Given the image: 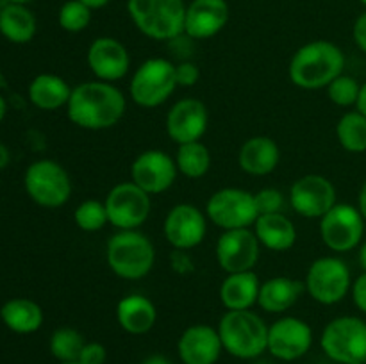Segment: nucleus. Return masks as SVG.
I'll use <instances>...</instances> for the list:
<instances>
[{
	"instance_id": "f257e3e1",
	"label": "nucleus",
	"mask_w": 366,
	"mask_h": 364,
	"mask_svg": "<svg viewBox=\"0 0 366 364\" xmlns=\"http://www.w3.org/2000/svg\"><path fill=\"white\" fill-rule=\"evenodd\" d=\"M125 95L104 81H88L71 89L66 103L68 120L84 131H106L124 118Z\"/></svg>"
},
{
	"instance_id": "f03ea898",
	"label": "nucleus",
	"mask_w": 366,
	"mask_h": 364,
	"mask_svg": "<svg viewBox=\"0 0 366 364\" xmlns=\"http://www.w3.org/2000/svg\"><path fill=\"white\" fill-rule=\"evenodd\" d=\"M345 70V54L327 39L306 43L293 54L288 66L290 81L300 89H324Z\"/></svg>"
},
{
	"instance_id": "7ed1b4c3",
	"label": "nucleus",
	"mask_w": 366,
	"mask_h": 364,
	"mask_svg": "<svg viewBox=\"0 0 366 364\" xmlns=\"http://www.w3.org/2000/svg\"><path fill=\"white\" fill-rule=\"evenodd\" d=\"M222 345L236 359H256L268 348V325L254 310H225L218 323Z\"/></svg>"
},
{
	"instance_id": "20e7f679",
	"label": "nucleus",
	"mask_w": 366,
	"mask_h": 364,
	"mask_svg": "<svg viewBox=\"0 0 366 364\" xmlns=\"http://www.w3.org/2000/svg\"><path fill=\"white\" fill-rule=\"evenodd\" d=\"M106 263L117 277L139 280L152 271L156 248L139 231H118L106 245Z\"/></svg>"
},
{
	"instance_id": "39448f33",
	"label": "nucleus",
	"mask_w": 366,
	"mask_h": 364,
	"mask_svg": "<svg viewBox=\"0 0 366 364\" xmlns=\"http://www.w3.org/2000/svg\"><path fill=\"white\" fill-rule=\"evenodd\" d=\"M134 27L156 41H172L184 34V0H127Z\"/></svg>"
},
{
	"instance_id": "423d86ee",
	"label": "nucleus",
	"mask_w": 366,
	"mask_h": 364,
	"mask_svg": "<svg viewBox=\"0 0 366 364\" xmlns=\"http://www.w3.org/2000/svg\"><path fill=\"white\" fill-rule=\"evenodd\" d=\"M177 88L175 64L164 57H150L132 74L129 95L136 106L154 109L163 106Z\"/></svg>"
},
{
	"instance_id": "0eeeda50",
	"label": "nucleus",
	"mask_w": 366,
	"mask_h": 364,
	"mask_svg": "<svg viewBox=\"0 0 366 364\" xmlns=\"http://www.w3.org/2000/svg\"><path fill=\"white\" fill-rule=\"evenodd\" d=\"M325 355L338 364L366 360V321L357 316H340L329 321L320 335Z\"/></svg>"
},
{
	"instance_id": "6e6552de",
	"label": "nucleus",
	"mask_w": 366,
	"mask_h": 364,
	"mask_svg": "<svg viewBox=\"0 0 366 364\" xmlns=\"http://www.w3.org/2000/svg\"><path fill=\"white\" fill-rule=\"evenodd\" d=\"M24 186L32 202L46 209L63 207L71 196V178L59 163L39 159L27 168Z\"/></svg>"
},
{
	"instance_id": "1a4fd4ad",
	"label": "nucleus",
	"mask_w": 366,
	"mask_h": 364,
	"mask_svg": "<svg viewBox=\"0 0 366 364\" xmlns=\"http://www.w3.org/2000/svg\"><path fill=\"white\" fill-rule=\"evenodd\" d=\"M352 273L345 261L327 256L313 261L306 273V291L315 302L322 305L340 303L352 288Z\"/></svg>"
},
{
	"instance_id": "9d476101",
	"label": "nucleus",
	"mask_w": 366,
	"mask_h": 364,
	"mask_svg": "<svg viewBox=\"0 0 366 364\" xmlns=\"http://www.w3.org/2000/svg\"><path fill=\"white\" fill-rule=\"evenodd\" d=\"M206 216L222 231H234L254 227L259 213L254 193L239 188H224L209 196Z\"/></svg>"
},
{
	"instance_id": "9b49d317",
	"label": "nucleus",
	"mask_w": 366,
	"mask_h": 364,
	"mask_svg": "<svg viewBox=\"0 0 366 364\" xmlns=\"http://www.w3.org/2000/svg\"><path fill=\"white\" fill-rule=\"evenodd\" d=\"M365 218L352 203H336L320 218V238L329 250L345 253L361 245L365 236Z\"/></svg>"
},
{
	"instance_id": "f8f14e48",
	"label": "nucleus",
	"mask_w": 366,
	"mask_h": 364,
	"mask_svg": "<svg viewBox=\"0 0 366 364\" xmlns=\"http://www.w3.org/2000/svg\"><path fill=\"white\" fill-rule=\"evenodd\" d=\"M106 209L109 223L118 231H138L150 216L152 200L134 182H120L106 195Z\"/></svg>"
},
{
	"instance_id": "ddd939ff",
	"label": "nucleus",
	"mask_w": 366,
	"mask_h": 364,
	"mask_svg": "<svg viewBox=\"0 0 366 364\" xmlns=\"http://www.w3.org/2000/svg\"><path fill=\"white\" fill-rule=\"evenodd\" d=\"M261 256V243L252 228L224 231L217 241L218 266L225 273L252 271Z\"/></svg>"
},
{
	"instance_id": "4468645a",
	"label": "nucleus",
	"mask_w": 366,
	"mask_h": 364,
	"mask_svg": "<svg viewBox=\"0 0 366 364\" xmlns=\"http://www.w3.org/2000/svg\"><path fill=\"white\" fill-rule=\"evenodd\" d=\"M290 203L302 218L320 220L336 206V188L324 175H304L290 188Z\"/></svg>"
},
{
	"instance_id": "2eb2a0df",
	"label": "nucleus",
	"mask_w": 366,
	"mask_h": 364,
	"mask_svg": "<svg viewBox=\"0 0 366 364\" xmlns=\"http://www.w3.org/2000/svg\"><path fill=\"white\" fill-rule=\"evenodd\" d=\"M163 234L175 250L197 248L207 234L206 214L193 203H177L164 216Z\"/></svg>"
},
{
	"instance_id": "dca6fc26",
	"label": "nucleus",
	"mask_w": 366,
	"mask_h": 364,
	"mask_svg": "<svg viewBox=\"0 0 366 364\" xmlns=\"http://www.w3.org/2000/svg\"><path fill=\"white\" fill-rule=\"evenodd\" d=\"M313 345V330L310 323L295 316L279 318L268 327V348L272 357L279 360L300 359L306 355Z\"/></svg>"
},
{
	"instance_id": "f3484780",
	"label": "nucleus",
	"mask_w": 366,
	"mask_h": 364,
	"mask_svg": "<svg viewBox=\"0 0 366 364\" xmlns=\"http://www.w3.org/2000/svg\"><path fill=\"white\" fill-rule=\"evenodd\" d=\"M177 173L175 159L157 148L138 153L131 164V181L150 196L168 191L174 186Z\"/></svg>"
},
{
	"instance_id": "a211bd4d",
	"label": "nucleus",
	"mask_w": 366,
	"mask_h": 364,
	"mask_svg": "<svg viewBox=\"0 0 366 364\" xmlns=\"http://www.w3.org/2000/svg\"><path fill=\"white\" fill-rule=\"evenodd\" d=\"M86 61L97 81H122L131 70V56H129L127 46L120 39L111 38V36H102L92 41L86 54Z\"/></svg>"
},
{
	"instance_id": "6ab92c4d",
	"label": "nucleus",
	"mask_w": 366,
	"mask_h": 364,
	"mask_svg": "<svg viewBox=\"0 0 366 364\" xmlns=\"http://www.w3.org/2000/svg\"><path fill=\"white\" fill-rule=\"evenodd\" d=\"M209 123V113L202 100L182 98L167 114V134L177 145L200 141Z\"/></svg>"
},
{
	"instance_id": "aec40b11",
	"label": "nucleus",
	"mask_w": 366,
	"mask_h": 364,
	"mask_svg": "<svg viewBox=\"0 0 366 364\" xmlns=\"http://www.w3.org/2000/svg\"><path fill=\"white\" fill-rule=\"evenodd\" d=\"M224 352L218 328L207 323L189 325L177 341V353L182 364H217Z\"/></svg>"
},
{
	"instance_id": "412c9836",
	"label": "nucleus",
	"mask_w": 366,
	"mask_h": 364,
	"mask_svg": "<svg viewBox=\"0 0 366 364\" xmlns=\"http://www.w3.org/2000/svg\"><path fill=\"white\" fill-rule=\"evenodd\" d=\"M229 21L227 0H193L186 6L184 34L192 39H209Z\"/></svg>"
},
{
	"instance_id": "4be33fe9",
	"label": "nucleus",
	"mask_w": 366,
	"mask_h": 364,
	"mask_svg": "<svg viewBox=\"0 0 366 364\" xmlns=\"http://www.w3.org/2000/svg\"><path fill=\"white\" fill-rule=\"evenodd\" d=\"M281 161L279 145L268 136H252L242 145L238 152V164L242 171L252 177H264L277 168Z\"/></svg>"
},
{
	"instance_id": "5701e85b",
	"label": "nucleus",
	"mask_w": 366,
	"mask_h": 364,
	"mask_svg": "<svg viewBox=\"0 0 366 364\" xmlns=\"http://www.w3.org/2000/svg\"><path fill=\"white\" fill-rule=\"evenodd\" d=\"M117 320L122 330L131 335H143L154 328L157 309L152 300L139 293L124 296L117 305Z\"/></svg>"
},
{
	"instance_id": "b1692460",
	"label": "nucleus",
	"mask_w": 366,
	"mask_h": 364,
	"mask_svg": "<svg viewBox=\"0 0 366 364\" xmlns=\"http://www.w3.org/2000/svg\"><path fill=\"white\" fill-rule=\"evenodd\" d=\"M261 282L256 271H242V273H227L222 280L220 296L222 305L227 310H249L259 298Z\"/></svg>"
},
{
	"instance_id": "393cba45",
	"label": "nucleus",
	"mask_w": 366,
	"mask_h": 364,
	"mask_svg": "<svg viewBox=\"0 0 366 364\" xmlns=\"http://www.w3.org/2000/svg\"><path fill=\"white\" fill-rule=\"evenodd\" d=\"M304 291H306V285L297 278L282 277V275L281 277H272L261 282L257 305L264 313L282 314L295 305Z\"/></svg>"
},
{
	"instance_id": "a878e982",
	"label": "nucleus",
	"mask_w": 366,
	"mask_h": 364,
	"mask_svg": "<svg viewBox=\"0 0 366 364\" xmlns=\"http://www.w3.org/2000/svg\"><path fill=\"white\" fill-rule=\"evenodd\" d=\"M261 246L272 252H286L297 243V227L286 214H261L254 223Z\"/></svg>"
},
{
	"instance_id": "bb28decb",
	"label": "nucleus",
	"mask_w": 366,
	"mask_h": 364,
	"mask_svg": "<svg viewBox=\"0 0 366 364\" xmlns=\"http://www.w3.org/2000/svg\"><path fill=\"white\" fill-rule=\"evenodd\" d=\"M70 84L54 74H39L29 84V100L41 111H56L66 107L71 95Z\"/></svg>"
},
{
	"instance_id": "cd10ccee",
	"label": "nucleus",
	"mask_w": 366,
	"mask_h": 364,
	"mask_svg": "<svg viewBox=\"0 0 366 364\" xmlns=\"http://www.w3.org/2000/svg\"><path fill=\"white\" fill-rule=\"evenodd\" d=\"M0 318L9 330L16 334H32L43 325V309L31 298H11L0 307Z\"/></svg>"
},
{
	"instance_id": "c85d7f7f",
	"label": "nucleus",
	"mask_w": 366,
	"mask_h": 364,
	"mask_svg": "<svg viewBox=\"0 0 366 364\" xmlns=\"http://www.w3.org/2000/svg\"><path fill=\"white\" fill-rule=\"evenodd\" d=\"M38 31L34 13L24 4H6L0 9V34L11 43L25 45Z\"/></svg>"
},
{
	"instance_id": "c756f323",
	"label": "nucleus",
	"mask_w": 366,
	"mask_h": 364,
	"mask_svg": "<svg viewBox=\"0 0 366 364\" xmlns=\"http://www.w3.org/2000/svg\"><path fill=\"white\" fill-rule=\"evenodd\" d=\"M211 152L202 141H192L179 145L175 164H177L179 173L188 178H202L209 171Z\"/></svg>"
},
{
	"instance_id": "7c9ffc66",
	"label": "nucleus",
	"mask_w": 366,
	"mask_h": 364,
	"mask_svg": "<svg viewBox=\"0 0 366 364\" xmlns=\"http://www.w3.org/2000/svg\"><path fill=\"white\" fill-rule=\"evenodd\" d=\"M336 139L347 152H366V116L360 111L343 114L336 123Z\"/></svg>"
},
{
	"instance_id": "2f4dec72",
	"label": "nucleus",
	"mask_w": 366,
	"mask_h": 364,
	"mask_svg": "<svg viewBox=\"0 0 366 364\" xmlns=\"http://www.w3.org/2000/svg\"><path fill=\"white\" fill-rule=\"evenodd\" d=\"M86 345V339L77 328L61 327L52 332L49 341L50 353L56 357L59 363H71L77 360L81 355L82 348Z\"/></svg>"
},
{
	"instance_id": "473e14b6",
	"label": "nucleus",
	"mask_w": 366,
	"mask_h": 364,
	"mask_svg": "<svg viewBox=\"0 0 366 364\" xmlns=\"http://www.w3.org/2000/svg\"><path fill=\"white\" fill-rule=\"evenodd\" d=\"M74 221L81 231L84 232H99L109 223L106 203L100 200L89 198L79 203L74 211Z\"/></svg>"
},
{
	"instance_id": "72a5a7b5",
	"label": "nucleus",
	"mask_w": 366,
	"mask_h": 364,
	"mask_svg": "<svg viewBox=\"0 0 366 364\" xmlns=\"http://www.w3.org/2000/svg\"><path fill=\"white\" fill-rule=\"evenodd\" d=\"M57 21L63 31L77 34L88 29L89 21H92V9L81 2V0H66L61 6L59 14H57Z\"/></svg>"
},
{
	"instance_id": "f704fd0d",
	"label": "nucleus",
	"mask_w": 366,
	"mask_h": 364,
	"mask_svg": "<svg viewBox=\"0 0 366 364\" xmlns=\"http://www.w3.org/2000/svg\"><path fill=\"white\" fill-rule=\"evenodd\" d=\"M327 96L338 107H356L361 84L350 75L342 74L327 86Z\"/></svg>"
},
{
	"instance_id": "c9c22d12",
	"label": "nucleus",
	"mask_w": 366,
	"mask_h": 364,
	"mask_svg": "<svg viewBox=\"0 0 366 364\" xmlns=\"http://www.w3.org/2000/svg\"><path fill=\"white\" fill-rule=\"evenodd\" d=\"M256 198L257 213L261 214H274L281 213L282 206H285V195L275 188H263L257 193H254Z\"/></svg>"
},
{
	"instance_id": "e433bc0d",
	"label": "nucleus",
	"mask_w": 366,
	"mask_h": 364,
	"mask_svg": "<svg viewBox=\"0 0 366 364\" xmlns=\"http://www.w3.org/2000/svg\"><path fill=\"white\" fill-rule=\"evenodd\" d=\"M175 79H177V86L192 88L200 79L199 66L192 61H182V63L175 64Z\"/></svg>"
},
{
	"instance_id": "4c0bfd02",
	"label": "nucleus",
	"mask_w": 366,
	"mask_h": 364,
	"mask_svg": "<svg viewBox=\"0 0 366 364\" xmlns=\"http://www.w3.org/2000/svg\"><path fill=\"white\" fill-rule=\"evenodd\" d=\"M107 350L102 343L97 341H86L84 348H82L81 355H79L77 363L81 364H106Z\"/></svg>"
},
{
	"instance_id": "58836bf2",
	"label": "nucleus",
	"mask_w": 366,
	"mask_h": 364,
	"mask_svg": "<svg viewBox=\"0 0 366 364\" xmlns=\"http://www.w3.org/2000/svg\"><path fill=\"white\" fill-rule=\"evenodd\" d=\"M350 295H352L354 305H356L361 313L366 314V271H363V273L352 282Z\"/></svg>"
},
{
	"instance_id": "ea45409f",
	"label": "nucleus",
	"mask_w": 366,
	"mask_h": 364,
	"mask_svg": "<svg viewBox=\"0 0 366 364\" xmlns=\"http://www.w3.org/2000/svg\"><path fill=\"white\" fill-rule=\"evenodd\" d=\"M352 38L354 41H356L357 49L366 54V11L365 13H361L360 16L356 18V21H354Z\"/></svg>"
},
{
	"instance_id": "a19ab883",
	"label": "nucleus",
	"mask_w": 366,
	"mask_h": 364,
	"mask_svg": "<svg viewBox=\"0 0 366 364\" xmlns=\"http://www.w3.org/2000/svg\"><path fill=\"white\" fill-rule=\"evenodd\" d=\"M356 111H360L363 116H366V82L361 84L360 96H357V102H356Z\"/></svg>"
},
{
	"instance_id": "79ce46f5",
	"label": "nucleus",
	"mask_w": 366,
	"mask_h": 364,
	"mask_svg": "<svg viewBox=\"0 0 366 364\" xmlns=\"http://www.w3.org/2000/svg\"><path fill=\"white\" fill-rule=\"evenodd\" d=\"M142 364H172L168 357H164L163 353H152V355L147 357Z\"/></svg>"
},
{
	"instance_id": "37998d69",
	"label": "nucleus",
	"mask_w": 366,
	"mask_h": 364,
	"mask_svg": "<svg viewBox=\"0 0 366 364\" xmlns=\"http://www.w3.org/2000/svg\"><path fill=\"white\" fill-rule=\"evenodd\" d=\"M357 209L361 211V214H363V218L366 221V181L360 189V196H357Z\"/></svg>"
},
{
	"instance_id": "c03bdc74",
	"label": "nucleus",
	"mask_w": 366,
	"mask_h": 364,
	"mask_svg": "<svg viewBox=\"0 0 366 364\" xmlns=\"http://www.w3.org/2000/svg\"><path fill=\"white\" fill-rule=\"evenodd\" d=\"M11 161V152L9 148H7L4 143H0V170H4V168H7V164H9Z\"/></svg>"
},
{
	"instance_id": "a18cd8bd",
	"label": "nucleus",
	"mask_w": 366,
	"mask_h": 364,
	"mask_svg": "<svg viewBox=\"0 0 366 364\" xmlns=\"http://www.w3.org/2000/svg\"><path fill=\"white\" fill-rule=\"evenodd\" d=\"M84 6H88L89 9H100V7H106L109 4V0H81Z\"/></svg>"
},
{
	"instance_id": "49530a36",
	"label": "nucleus",
	"mask_w": 366,
	"mask_h": 364,
	"mask_svg": "<svg viewBox=\"0 0 366 364\" xmlns=\"http://www.w3.org/2000/svg\"><path fill=\"white\" fill-rule=\"evenodd\" d=\"M360 264L363 268V271H366V241L361 245L360 248Z\"/></svg>"
},
{
	"instance_id": "de8ad7c7",
	"label": "nucleus",
	"mask_w": 366,
	"mask_h": 364,
	"mask_svg": "<svg viewBox=\"0 0 366 364\" xmlns=\"http://www.w3.org/2000/svg\"><path fill=\"white\" fill-rule=\"evenodd\" d=\"M6 114H7V103H6V100H4V96L0 95V121L6 118Z\"/></svg>"
},
{
	"instance_id": "09e8293b",
	"label": "nucleus",
	"mask_w": 366,
	"mask_h": 364,
	"mask_svg": "<svg viewBox=\"0 0 366 364\" xmlns=\"http://www.w3.org/2000/svg\"><path fill=\"white\" fill-rule=\"evenodd\" d=\"M7 4H24V6H27L29 2H32V0H6Z\"/></svg>"
},
{
	"instance_id": "8fccbe9b",
	"label": "nucleus",
	"mask_w": 366,
	"mask_h": 364,
	"mask_svg": "<svg viewBox=\"0 0 366 364\" xmlns=\"http://www.w3.org/2000/svg\"><path fill=\"white\" fill-rule=\"evenodd\" d=\"M59 364H81V363H77V360H71V363H59Z\"/></svg>"
},
{
	"instance_id": "3c124183",
	"label": "nucleus",
	"mask_w": 366,
	"mask_h": 364,
	"mask_svg": "<svg viewBox=\"0 0 366 364\" xmlns=\"http://www.w3.org/2000/svg\"><path fill=\"white\" fill-rule=\"evenodd\" d=\"M360 2H361V4H363V6L366 7V0H360Z\"/></svg>"
},
{
	"instance_id": "603ef678",
	"label": "nucleus",
	"mask_w": 366,
	"mask_h": 364,
	"mask_svg": "<svg viewBox=\"0 0 366 364\" xmlns=\"http://www.w3.org/2000/svg\"><path fill=\"white\" fill-rule=\"evenodd\" d=\"M352 364H366V360H365V363H352Z\"/></svg>"
}]
</instances>
